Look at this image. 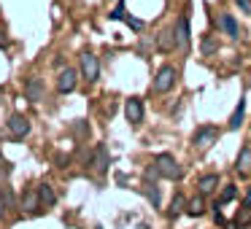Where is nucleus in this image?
Segmentation results:
<instances>
[{
  "label": "nucleus",
  "mask_w": 251,
  "mask_h": 229,
  "mask_svg": "<svg viewBox=\"0 0 251 229\" xmlns=\"http://www.w3.org/2000/svg\"><path fill=\"white\" fill-rule=\"evenodd\" d=\"M176 81H178L176 65H162L157 70V76H154V81H151V92L154 94H165V92H170V89L176 87Z\"/></svg>",
  "instance_id": "f257e3e1"
},
{
  "label": "nucleus",
  "mask_w": 251,
  "mask_h": 229,
  "mask_svg": "<svg viewBox=\"0 0 251 229\" xmlns=\"http://www.w3.org/2000/svg\"><path fill=\"white\" fill-rule=\"evenodd\" d=\"M154 164H157V170L162 173V178H168V181H178L181 175H184V167L178 164V159H176L173 154H157V157H154Z\"/></svg>",
  "instance_id": "f03ea898"
},
{
  "label": "nucleus",
  "mask_w": 251,
  "mask_h": 229,
  "mask_svg": "<svg viewBox=\"0 0 251 229\" xmlns=\"http://www.w3.org/2000/svg\"><path fill=\"white\" fill-rule=\"evenodd\" d=\"M216 140H219V130H216V127H211V124H208V127H200V130H195V135H192V146H195L200 154L208 151V148H211Z\"/></svg>",
  "instance_id": "7ed1b4c3"
},
{
  "label": "nucleus",
  "mask_w": 251,
  "mask_h": 229,
  "mask_svg": "<svg viewBox=\"0 0 251 229\" xmlns=\"http://www.w3.org/2000/svg\"><path fill=\"white\" fill-rule=\"evenodd\" d=\"M78 87V70L76 68H62L57 76V92L60 94H71Z\"/></svg>",
  "instance_id": "20e7f679"
},
{
  "label": "nucleus",
  "mask_w": 251,
  "mask_h": 229,
  "mask_svg": "<svg viewBox=\"0 0 251 229\" xmlns=\"http://www.w3.org/2000/svg\"><path fill=\"white\" fill-rule=\"evenodd\" d=\"M78 60H81V76L87 78L89 84L98 81V76H100V62H98V57H95L92 51H84Z\"/></svg>",
  "instance_id": "39448f33"
},
{
  "label": "nucleus",
  "mask_w": 251,
  "mask_h": 229,
  "mask_svg": "<svg viewBox=\"0 0 251 229\" xmlns=\"http://www.w3.org/2000/svg\"><path fill=\"white\" fill-rule=\"evenodd\" d=\"M6 124H8V132H11L14 140H19V137H25L30 132V119H27V116H22V114H14Z\"/></svg>",
  "instance_id": "423d86ee"
},
{
  "label": "nucleus",
  "mask_w": 251,
  "mask_h": 229,
  "mask_svg": "<svg viewBox=\"0 0 251 229\" xmlns=\"http://www.w3.org/2000/svg\"><path fill=\"white\" fill-rule=\"evenodd\" d=\"M125 116H127V121L130 124H141L143 121V103H141V97H130L125 103Z\"/></svg>",
  "instance_id": "0eeeda50"
},
{
  "label": "nucleus",
  "mask_w": 251,
  "mask_h": 229,
  "mask_svg": "<svg viewBox=\"0 0 251 229\" xmlns=\"http://www.w3.org/2000/svg\"><path fill=\"white\" fill-rule=\"evenodd\" d=\"M176 38H178V46H181V49H189L192 33H189V17H186V14H181L178 22H176Z\"/></svg>",
  "instance_id": "6e6552de"
},
{
  "label": "nucleus",
  "mask_w": 251,
  "mask_h": 229,
  "mask_svg": "<svg viewBox=\"0 0 251 229\" xmlns=\"http://www.w3.org/2000/svg\"><path fill=\"white\" fill-rule=\"evenodd\" d=\"M219 30H222L224 35H229V38H240V24L235 22L232 14H219Z\"/></svg>",
  "instance_id": "1a4fd4ad"
},
{
  "label": "nucleus",
  "mask_w": 251,
  "mask_h": 229,
  "mask_svg": "<svg viewBox=\"0 0 251 229\" xmlns=\"http://www.w3.org/2000/svg\"><path fill=\"white\" fill-rule=\"evenodd\" d=\"M25 94H27V100H33V103H41V100H46L44 81H41L38 76H33V78L27 81V87H25Z\"/></svg>",
  "instance_id": "9d476101"
},
{
  "label": "nucleus",
  "mask_w": 251,
  "mask_h": 229,
  "mask_svg": "<svg viewBox=\"0 0 251 229\" xmlns=\"http://www.w3.org/2000/svg\"><path fill=\"white\" fill-rule=\"evenodd\" d=\"M176 46H178V38H176V30H162V33L157 35V49L159 51H165V54H168V51H173Z\"/></svg>",
  "instance_id": "9b49d317"
},
{
  "label": "nucleus",
  "mask_w": 251,
  "mask_h": 229,
  "mask_svg": "<svg viewBox=\"0 0 251 229\" xmlns=\"http://www.w3.org/2000/svg\"><path fill=\"white\" fill-rule=\"evenodd\" d=\"M108 151H105V146H98L95 148V157H92V164L89 167L95 170L98 175H105V170H108Z\"/></svg>",
  "instance_id": "f8f14e48"
},
{
  "label": "nucleus",
  "mask_w": 251,
  "mask_h": 229,
  "mask_svg": "<svg viewBox=\"0 0 251 229\" xmlns=\"http://www.w3.org/2000/svg\"><path fill=\"white\" fill-rule=\"evenodd\" d=\"M216 186H219V173H208V175H200V178H197V191L205 194V197L213 194Z\"/></svg>",
  "instance_id": "ddd939ff"
},
{
  "label": "nucleus",
  "mask_w": 251,
  "mask_h": 229,
  "mask_svg": "<svg viewBox=\"0 0 251 229\" xmlns=\"http://www.w3.org/2000/svg\"><path fill=\"white\" fill-rule=\"evenodd\" d=\"M235 173H240V175H249L251 173V146L240 148L238 159H235Z\"/></svg>",
  "instance_id": "4468645a"
},
{
  "label": "nucleus",
  "mask_w": 251,
  "mask_h": 229,
  "mask_svg": "<svg viewBox=\"0 0 251 229\" xmlns=\"http://www.w3.org/2000/svg\"><path fill=\"white\" fill-rule=\"evenodd\" d=\"M38 207H41L38 189H27V191L22 194V210H27V213H38Z\"/></svg>",
  "instance_id": "2eb2a0df"
},
{
  "label": "nucleus",
  "mask_w": 251,
  "mask_h": 229,
  "mask_svg": "<svg viewBox=\"0 0 251 229\" xmlns=\"http://www.w3.org/2000/svg\"><path fill=\"white\" fill-rule=\"evenodd\" d=\"M235 194H238V186H235V183H227V186L222 189V194H219V200L213 202V210H222V205L232 202V200H235Z\"/></svg>",
  "instance_id": "dca6fc26"
},
{
  "label": "nucleus",
  "mask_w": 251,
  "mask_h": 229,
  "mask_svg": "<svg viewBox=\"0 0 251 229\" xmlns=\"http://www.w3.org/2000/svg\"><path fill=\"white\" fill-rule=\"evenodd\" d=\"M243 116H246V100L240 97L238 100V105H235V111H232V116H229V130H240V124H243Z\"/></svg>",
  "instance_id": "f3484780"
},
{
  "label": "nucleus",
  "mask_w": 251,
  "mask_h": 229,
  "mask_svg": "<svg viewBox=\"0 0 251 229\" xmlns=\"http://www.w3.org/2000/svg\"><path fill=\"white\" fill-rule=\"evenodd\" d=\"M202 197H205V194L197 191V194L186 202V213H189V216H202V213H205V200H202Z\"/></svg>",
  "instance_id": "a211bd4d"
},
{
  "label": "nucleus",
  "mask_w": 251,
  "mask_h": 229,
  "mask_svg": "<svg viewBox=\"0 0 251 229\" xmlns=\"http://www.w3.org/2000/svg\"><path fill=\"white\" fill-rule=\"evenodd\" d=\"M38 197H41V205H46V207H51L57 202V194H54V189H51L49 183H41L38 186Z\"/></svg>",
  "instance_id": "6ab92c4d"
},
{
  "label": "nucleus",
  "mask_w": 251,
  "mask_h": 229,
  "mask_svg": "<svg viewBox=\"0 0 251 229\" xmlns=\"http://www.w3.org/2000/svg\"><path fill=\"white\" fill-rule=\"evenodd\" d=\"M143 194H146V200L151 202L154 207H159V186H157V183L146 181V183H143Z\"/></svg>",
  "instance_id": "aec40b11"
},
{
  "label": "nucleus",
  "mask_w": 251,
  "mask_h": 229,
  "mask_svg": "<svg viewBox=\"0 0 251 229\" xmlns=\"http://www.w3.org/2000/svg\"><path fill=\"white\" fill-rule=\"evenodd\" d=\"M186 210V200H184V194H178V191H176L173 194V202H170V216H181V213Z\"/></svg>",
  "instance_id": "412c9836"
},
{
  "label": "nucleus",
  "mask_w": 251,
  "mask_h": 229,
  "mask_svg": "<svg viewBox=\"0 0 251 229\" xmlns=\"http://www.w3.org/2000/svg\"><path fill=\"white\" fill-rule=\"evenodd\" d=\"M200 51H202V57H211V54H216V51H219V41H216V38H211V35H205V38H202V46H200Z\"/></svg>",
  "instance_id": "4be33fe9"
},
{
  "label": "nucleus",
  "mask_w": 251,
  "mask_h": 229,
  "mask_svg": "<svg viewBox=\"0 0 251 229\" xmlns=\"http://www.w3.org/2000/svg\"><path fill=\"white\" fill-rule=\"evenodd\" d=\"M235 224L238 227H246V224H251V205H243L238 210V216H235Z\"/></svg>",
  "instance_id": "5701e85b"
},
{
  "label": "nucleus",
  "mask_w": 251,
  "mask_h": 229,
  "mask_svg": "<svg viewBox=\"0 0 251 229\" xmlns=\"http://www.w3.org/2000/svg\"><path fill=\"white\" fill-rule=\"evenodd\" d=\"M54 164L57 167H68V164H71V157H65V154H54Z\"/></svg>",
  "instance_id": "b1692460"
},
{
  "label": "nucleus",
  "mask_w": 251,
  "mask_h": 229,
  "mask_svg": "<svg viewBox=\"0 0 251 229\" xmlns=\"http://www.w3.org/2000/svg\"><path fill=\"white\" fill-rule=\"evenodd\" d=\"M235 6H238L243 14H249V17H251V0H235Z\"/></svg>",
  "instance_id": "393cba45"
},
{
  "label": "nucleus",
  "mask_w": 251,
  "mask_h": 229,
  "mask_svg": "<svg viewBox=\"0 0 251 229\" xmlns=\"http://www.w3.org/2000/svg\"><path fill=\"white\" fill-rule=\"evenodd\" d=\"M108 17H111V19H125V3H119V6H116L114 11L108 14Z\"/></svg>",
  "instance_id": "a878e982"
},
{
  "label": "nucleus",
  "mask_w": 251,
  "mask_h": 229,
  "mask_svg": "<svg viewBox=\"0 0 251 229\" xmlns=\"http://www.w3.org/2000/svg\"><path fill=\"white\" fill-rule=\"evenodd\" d=\"M73 132H76V135H78V137H84V135H89V130H87V127H84V124H73Z\"/></svg>",
  "instance_id": "bb28decb"
},
{
  "label": "nucleus",
  "mask_w": 251,
  "mask_h": 229,
  "mask_svg": "<svg viewBox=\"0 0 251 229\" xmlns=\"http://www.w3.org/2000/svg\"><path fill=\"white\" fill-rule=\"evenodd\" d=\"M8 173H11V164L3 159V162H0V175H8Z\"/></svg>",
  "instance_id": "cd10ccee"
},
{
  "label": "nucleus",
  "mask_w": 251,
  "mask_h": 229,
  "mask_svg": "<svg viewBox=\"0 0 251 229\" xmlns=\"http://www.w3.org/2000/svg\"><path fill=\"white\" fill-rule=\"evenodd\" d=\"M3 202H6V197H3V191H0V218H3V213H6V207H3Z\"/></svg>",
  "instance_id": "c85d7f7f"
},
{
  "label": "nucleus",
  "mask_w": 251,
  "mask_h": 229,
  "mask_svg": "<svg viewBox=\"0 0 251 229\" xmlns=\"http://www.w3.org/2000/svg\"><path fill=\"white\" fill-rule=\"evenodd\" d=\"M243 205H251V186H249V191H246V200H243Z\"/></svg>",
  "instance_id": "c756f323"
},
{
  "label": "nucleus",
  "mask_w": 251,
  "mask_h": 229,
  "mask_svg": "<svg viewBox=\"0 0 251 229\" xmlns=\"http://www.w3.org/2000/svg\"><path fill=\"white\" fill-rule=\"evenodd\" d=\"M0 162H3V151H0Z\"/></svg>",
  "instance_id": "7c9ffc66"
}]
</instances>
